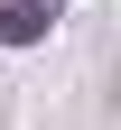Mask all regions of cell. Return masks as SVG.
Masks as SVG:
<instances>
[{"label": "cell", "mask_w": 121, "mask_h": 130, "mask_svg": "<svg viewBox=\"0 0 121 130\" xmlns=\"http://www.w3.org/2000/svg\"><path fill=\"white\" fill-rule=\"evenodd\" d=\"M65 19V0H0V46H37Z\"/></svg>", "instance_id": "cell-1"}]
</instances>
